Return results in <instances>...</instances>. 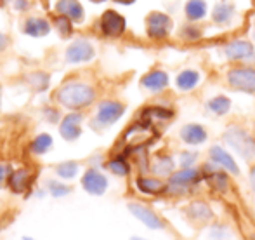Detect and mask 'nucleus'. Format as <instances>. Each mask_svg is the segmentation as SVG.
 Here are the masks:
<instances>
[{
  "label": "nucleus",
  "mask_w": 255,
  "mask_h": 240,
  "mask_svg": "<svg viewBox=\"0 0 255 240\" xmlns=\"http://www.w3.org/2000/svg\"><path fill=\"white\" fill-rule=\"evenodd\" d=\"M96 98V92L92 87L80 82H71L57 91V101L66 108H84L89 106Z\"/></svg>",
  "instance_id": "f257e3e1"
},
{
  "label": "nucleus",
  "mask_w": 255,
  "mask_h": 240,
  "mask_svg": "<svg viewBox=\"0 0 255 240\" xmlns=\"http://www.w3.org/2000/svg\"><path fill=\"white\" fill-rule=\"evenodd\" d=\"M224 141L228 143L236 153H240L245 160H250L255 157V143L249 136V132H245L243 129L236 127V125H231V127L224 132Z\"/></svg>",
  "instance_id": "f03ea898"
},
{
  "label": "nucleus",
  "mask_w": 255,
  "mask_h": 240,
  "mask_svg": "<svg viewBox=\"0 0 255 240\" xmlns=\"http://www.w3.org/2000/svg\"><path fill=\"white\" fill-rule=\"evenodd\" d=\"M228 82L233 89L242 92H255V70L254 68H233L228 73Z\"/></svg>",
  "instance_id": "7ed1b4c3"
},
{
  "label": "nucleus",
  "mask_w": 255,
  "mask_h": 240,
  "mask_svg": "<svg viewBox=\"0 0 255 240\" xmlns=\"http://www.w3.org/2000/svg\"><path fill=\"white\" fill-rule=\"evenodd\" d=\"M146 26H148V35L151 38H165L172 30V19L163 12H151L146 17Z\"/></svg>",
  "instance_id": "20e7f679"
},
{
  "label": "nucleus",
  "mask_w": 255,
  "mask_h": 240,
  "mask_svg": "<svg viewBox=\"0 0 255 240\" xmlns=\"http://www.w3.org/2000/svg\"><path fill=\"white\" fill-rule=\"evenodd\" d=\"M154 138V132L151 131L148 124H135L125 132L124 141L127 143L132 148H139V146H144L146 143H149Z\"/></svg>",
  "instance_id": "39448f33"
},
{
  "label": "nucleus",
  "mask_w": 255,
  "mask_h": 240,
  "mask_svg": "<svg viewBox=\"0 0 255 240\" xmlns=\"http://www.w3.org/2000/svg\"><path fill=\"white\" fill-rule=\"evenodd\" d=\"M101 30L108 37H120L125 31V19L117 10H106L101 17Z\"/></svg>",
  "instance_id": "423d86ee"
},
{
  "label": "nucleus",
  "mask_w": 255,
  "mask_h": 240,
  "mask_svg": "<svg viewBox=\"0 0 255 240\" xmlns=\"http://www.w3.org/2000/svg\"><path fill=\"white\" fill-rule=\"evenodd\" d=\"M128 211L135 216V220H139L142 225H146L151 230H161L163 228V221L153 213L149 207L142 206V204H128Z\"/></svg>",
  "instance_id": "0eeeda50"
},
{
  "label": "nucleus",
  "mask_w": 255,
  "mask_h": 240,
  "mask_svg": "<svg viewBox=\"0 0 255 240\" xmlns=\"http://www.w3.org/2000/svg\"><path fill=\"white\" fill-rule=\"evenodd\" d=\"M224 54L231 61H245L255 58L254 45L247 40H235L231 44H228L224 47Z\"/></svg>",
  "instance_id": "6e6552de"
},
{
  "label": "nucleus",
  "mask_w": 255,
  "mask_h": 240,
  "mask_svg": "<svg viewBox=\"0 0 255 240\" xmlns=\"http://www.w3.org/2000/svg\"><path fill=\"white\" fill-rule=\"evenodd\" d=\"M94 58V47L87 40H77L66 49V61L70 63H85Z\"/></svg>",
  "instance_id": "1a4fd4ad"
},
{
  "label": "nucleus",
  "mask_w": 255,
  "mask_h": 240,
  "mask_svg": "<svg viewBox=\"0 0 255 240\" xmlns=\"http://www.w3.org/2000/svg\"><path fill=\"white\" fill-rule=\"evenodd\" d=\"M125 112V106L117 101H104L98 108V122L103 125L115 124Z\"/></svg>",
  "instance_id": "9d476101"
},
{
  "label": "nucleus",
  "mask_w": 255,
  "mask_h": 240,
  "mask_svg": "<svg viewBox=\"0 0 255 240\" xmlns=\"http://www.w3.org/2000/svg\"><path fill=\"white\" fill-rule=\"evenodd\" d=\"M82 186L85 188V192H89L91 195H103L108 188V180L103 176L99 171L89 169L82 178Z\"/></svg>",
  "instance_id": "9b49d317"
},
{
  "label": "nucleus",
  "mask_w": 255,
  "mask_h": 240,
  "mask_svg": "<svg viewBox=\"0 0 255 240\" xmlns=\"http://www.w3.org/2000/svg\"><path fill=\"white\" fill-rule=\"evenodd\" d=\"M80 122H82V115L80 113H71V115H66L64 120L61 122L59 132L64 139L68 141H73L80 136Z\"/></svg>",
  "instance_id": "f8f14e48"
},
{
  "label": "nucleus",
  "mask_w": 255,
  "mask_h": 240,
  "mask_svg": "<svg viewBox=\"0 0 255 240\" xmlns=\"http://www.w3.org/2000/svg\"><path fill=\"white\" fill-rule=\"evenodd\" d=\"M233 17H235V5L231 2H228V0L219 2L212 10V21L215 24H219V26L229 24L233 21Z\"/></svg>",
  "instance_id": "ddd939ff"
},
{
  "label": "nucleus",
  "mask_w": 255,
  "mask_h": 240,
  "mask_svg": "<svg viewBox=\"0 0 255 240\" xmlns=\"http://www.w3.org/2000/svg\"><path fill=\"white\" fill-rule=\"evenodd\" d=\"M210 159L214 160L215 164H219L222 169L228 171V173L240 174V169H238V166H236L235 160H233V157L229 155L224 148H221V146H212L210 148Z\"/></svg>",
  "instance_id": "4468645a"
},
{
  "label": "nucleus",
  "mask_w": 255,
  "mask_h": 240,
  "mask_svg": "<svg viewBox=\"0 0 255 240\" xmlns=\"http://www.w3.org/2000/svg\"><path fill=\"white\" fill-rule=\"evenodd\" d=\"M56 10L63 16H68L75 23L84 21V9H82L80 2L77 0H59L56 3Z\"/></svg>",
  "instance_id": "2eb2a0df"
},
{
  "label": "nucleus",
  "mask_w": 255,
  "mask_h": 240,
  "mask_svg": "<svg viewBox=\"0 0 255 240\" xmlns=\"http://www.w3.org/2000/svg\"><path fill=\"white\" fill-rule=\"evenodd\" d=\"M141 85L153 92H160L163 91L165 87L168 85V75L161 70H154V71H149L148 75H144L141 80Z\"/></svg>",
  "instance_id": "dca6fc26"
},
{
  "label": "nucleus",
  "mask_w": 255,
  "mask_h": 240,
  "mask_svg": "<svg viewBox=\"0 0 255 240\" xmlns=\"http://www.w3.org/2000/svg\"><path fill=\"white\" fill-rule=\"evenodd\" d=\"M181 139L188 145H202L207 141V131L198 124H188L181 129Z\"/></svg>",
  "instance_id": "f3484780"
},
{
  "label": "nucleus",
  "mask_w": 255,
  "mask_h": 240,
  "mask_svg": "<svg viewBox=\"0 0 255 240\" xmlns=\"http://www.w3.org/2000/svg\"><path fill=\"white\" fill-rule=\"evenodd\" d=\"M51 26L45 19L42 17H30V19L24 23L23 26V31L26 35H31V37H44V35L49 33Z\"/></svg>",
  "instance_id": "a211bd4d"
},
{
  "label": "nucleus",
  "mask_w": 255,
  "mask_h": 240,
  "mask_svg": "<svg viewBox=\"0 0 255 240\" xmlns=\"http://www.w3.org/2000/svg\"><path fill=\"white\" fill-rule=\"evenodd\" d=\"M31 181V174L28 173L26 169H19V171H14L12 174L9 176V186L12 192L21 193L30 186Z\"/></svg>",
  "instance_id": "6ab92c4d"
},
{
  "label": "nucleus",
  "mask_w": 255,
  "mask_h": 240,
  "mask_svg": "<svg viewBox=\"0 0 255 240\" xmlns=\"http://www.w3.org/2000/svg\"><path fill=\"white\" fill-rule=\"evenodd\" d=\"M198 80H200L198 71L184 70V71H181V73L177 75V80H175V84H177V87L181 89V91H191V89L196 87Z\"/></svg>",
  "instance_id": "aec40b11"
},
{
  "label": "nucleus",
  "mask_w": 255,
  "mask_h": 240,
  "mask_svg": "<svg viewBox=\"0 0 255 240\" xmlns=\"http://www.w3.org/2000/svg\"><path fill=\"white\" fill-rule=\"evenodd\" d=\"M184 12L189 21L203 19L207 14V3H205V0H189L184 7Z\"/></svg>",
  "instance_id": "412c9836"
},
{
  "label": "nucleus",
  "mask_w": 255,
  "mask_h": 240,
  "mask_svg": "<svg viewBox=\"0 0 255 240\" xmlns=\"http://www.w3.org/2000/svg\"><path fill=\"white\" fill-rule=\"evenodd\" d=\"M198 178V171L191 169V167H182L179 173H174L170 176V186H186L193 183Z\"/></svg>",
  "instance_id": "4be33fe9"
},
{
  "label": "nucleus",
  "mask_w": 255,
  "mask_h": 240,
  "mask_svg": "<svg viewBox=\"0 0 255 240\" xmlns=\"http://www.w3.org/2000/svg\"><path fill=\"white\" fill-rule=\"evenodd\" d=\"M137 188L141 190L142 193L154 195V193L163 192L165 185L160 180H154V178H139V180H137Z\"/></svg>",
  "instance_id": "5701e85b"
},
{
  "label": "nucleus",
  "mask_w": 255,
  "mask_h": 240,
  "mask_svg": "<svg viewBox=\"0 0 255 240\" xmlns=\"http://www.w3.org/2000/svg\"><path fill=\"white\" fill-rule=\"evenodd\" d=\"M231 108V99L226 96H217V98L208 101V110L214 112L215 115H226Z\"/></svg>",
  "instance_id": "b1692460"
},
{
  "label": "nucleus",
  "mask_w": 255,
  "mask_h": 240,
  "mask_svg": "<svg viewBox=\"0 0 255 240\" xmlns=\"http://www.w3.org/2000/svg\"><path fill=\"white\" fill-rule=\"evenodd\" d=\"M188 214L195 218V220H200V221H207L212 218L210 207L203 202H193L191 206L188 207Z\"/></svg>",
  "instance_id": "393cba45"
},
{
  "label": "nucleus",
  "mask_w": 255,
  "mask_h": 240,
  "mask_svg": "<svg viewBox=\"0 0 255 240\" xmlns=\"http://www.w3.org/2000/svg\"><path fill=\"white\" fill-rule=\"evenodd\" d=\"M52 146V138L49 134H40L35 138V141L31 143V150H33L35 153H38V155H42V153H45L49 148Z\"/></svg>",
  "instance_id": "a878e982"
},
{
  "label": "nucleus",
  "mask_w": 255,
  "mask_h": 240,
  "mask_svg": "<svg viewBox=\"0 0 255 240\" xmlns=\"http://www.w3.org/2000/svg\"><path fill=\"white\" fill-rule=\"evenodd\" d=\"M153 171L160 176H167L174 171V162H172L170 157H160V159L154 162L153 166Z\"/></svg>",
  "instance_id": "bb28decb"
},
{
  "label": "nucleus",
  "mask_w": 255,
  "mask_h": 240,
  "mask_svg": "<svg viewBox=\"0 0 255 240\" xmlns=\"http://www.w3.org/2000/svg\"><path fill=\"white\" fill-rule=\"evenodd\" d=\"M28 82H30V85L35 91H45L49 85V77L45 73H42V71H37V73L28 75Z\"/></svg>",
  "instance_id": "cd10ccee"
},
{
  "label": "nucleus",
  "mask_w": 255,
  "mask_h": 240,
  "mask_svg": "<svg viewBox=\"0 0 255 240\" xmlns=\"http://www.w3.org/2000/svg\"><path fill=\"white\" fill-rule=\"evenodd\" d=\"M146 120H168L172 119V112L170 110H163V108H148L142 113Z\"/></svg>",
  "instance_id": "c85d7f7f"
},
{
  "label": "nucleus",
  "mask_w": 255,
  "mask_h": 240,
  "mask_svg": "<svg viewBox=\"0 0 255 240\" xmlns=\"http://www.w3.org/2000/svg\"><path fill=\"white\" fill-rule=\"evenodd\" d=\"M108 169L117 176H127L128 174V166L124 159H113L108 162Z\"/></svg>",
  "instance_id": "c756f323"
},
{
  "label": "nucleus",
  "mask_w": 255,
  "mask_h": 240,
  "mask_svg": "<svg viewBox=\"0 0 255 240\" xmlns=\"http://www.w3.org/2000/svg\"><path fill=\"white\" fill-rule=\"evenodd\" d=\"M56 171L61 178H64V180H71V178H75V174H77L78 166L75 162H64V164H59Z\"/></svg>",
  "instance_id": "7c9ffc66"
},
{
  "label": "nucleus",
  "mask_w": 255,
  "mask_h": 240,
  "mask_svg": "<svg viewBox=\"0 0 255 240\" xmlns=\"http://www.w3.org/2000/svg\"><path fill=\"white\" fill-rule=\"evenodd\" d=\"M56 28L59 30V33L63 35V37H70L71 35V19L68 16H59L56 17Z\"/></svg>",
  "instance_id": "2f4dec72"
},
{
  "label": "nucleus",
  "mask_w": 255,
  "mask_h": 240,
  "mask_svg": "<svg viewBox=\"0 0 255 240\" xmlns=\"http://www.w3.org/2000/svg\"><path fill=\"white\" fill-rule=\"evenodd\" d=\"M181 37L186 38V40H196V38L202 37V31L196 26H184L181 31Z\"/></svg>",
  "instance_id": "473e14b6"
},
{
  "label": "nucleus",
  "mask_w": 255,
  "mask_h": 240,
  "mask_svg": "<svg viewBox=\"0 0 255 240\" xmlns=\"http://www.w3.org/2000/svg\"><path fill=\"white\" fill-rule=\"evenodd\" d=\"M51 193H52V197H63V195H66V193H70V188L68 186H64V185H59V183H51Z\"/></svg>",
  "instance_id": "72a5a7b5"
},
{
  "label": "nucleus",
  "mask_w": 255,
  "mask_h": 240,
  "mask_svg": "<svg viewBox=\"0 0 255 240\" xmlns=\"http://www.w3.org/2000/svg\"><path fill=\"white\" fill-rule=\"evenodd\" d=\"M196 160V153H182V157H181V164H182V167H189L193 162Z\"/></svg>",
  "instance_id": "f704fd0d"
},
{
  "label": "nucleus",
  "mask_w": 255,
  "mask_h": 240,
  "mask_svg": "<svg viewBox=\"0 0 255 240\" xmlns=\"http://www.w3.org/2000/svg\"><path fill=\"white\" fill-rule=\"evenodd\" d=\"M7 44H9V42H7V37L3 33H0V51H3V49L7 47Z\"/></svg>",
  "instance_id": "c9c22d12"
},
{
  "label": "nucleus",
  "mask_w": 255,
  "mask_h": 240,
  "mask_svg": "<svg viewBox=\"0 0 255 240\" xmlns=\"http://www.w3.org/2000/svg\"><path fill=\"white\" fill-rule=\"evenodd\" d=\"M5 176H7V169L3 166H0V186H2L3 181H5Z\"/></svg>",
  "instance_id": "e433bc0d"
},
{
  "label": "nucleus",
  "mask_w": 255,
  "mask_h": 240,
  "mask_svg": "<svg viewBox=\"0 0 255 240\" xmlns=\"http://www.w3.org/2000/svg\"><path fill=\"white\" fill-rule=\"evenodd\" d=\"M16 7H17V9H26V7H28V0H17Z\"/></svg>",
  "instance_id": "4c0bfd02"
},
{
  "label": "nucleus",
  "mask_w": 255,
  "mask_h": 240,
  "mask_svg": "<svg viewBox=\"0 0 255 240\" xmlns=\"http://www.w3.org/2000/svg\"><path fill=\"white\" fill-rule=\"evenodd\" d=\"M250 183H252V188L255 192V167H252V171H250Z\"/></svg>",
  "instance_id": "58836bf2"
},
{
  "label": "nucleus",
  "mask_w": 255,
  "mask_h": 240,
  "mask_svg": "<svg viewBox=\"0 0 255 240\" xmlns=\"http://www.w3.org/2000/svg\"><path fill=\"white\" fill-rule=\"evenodd\" d=\"M118 3H124V5H128V3H134V0H117Z\"/></svg>",
  "instance_id": "ea45409f"
},
{
  "label": "nucleus",
  "mask_w": 255,
  "mask_h": 240,
  "mask_svg": "<svg viewBox=\"0 0 255 240\" xmlns=\"http://www.w3.org/2000/svg\"><path fill=\"white\" fill-rule=\"evenodd\" d=\"M130 240H146V239H141V237H132Z\"/></svg>",
  "instance_id": "a19ab883"
},
{
  "label": "nucleus",
  "mask_w": 255,
  "mask_h": 240,
  "mask_svg": "<svg viewBox=\"0 0 255 240\" xmlns=\"http://www.w3.org/2000/svg\"><path fill=\"white\" fill-rule=\"evenodd\" d=\"M92 2H96V3H101V2H104V0H92Z\"/></svg>",
  "instance_id": "79ce46f5"
},
{
  "label": "nucleus",
  "mask_w": 255,
  "mask_h": 240,
  "mask_svg": "<svg viewBox=\"0 0 255 240\" xmlns=\"http://www.w3.org/2000/svg\"><path fill=\"white\" fill-rule=\"evenodd\" d=\"M23 240H33V239H30V237H24Z\"/></svg>",
  "instance_id": "37998d69"
},
{
  "label": "nucleus",
  "mask_w": 255,
  "mask_h": 240,
  "mask_svg": "<svg viewBox=\"0 0 255 240\" xmlns=\"http://www.w3.org/2000/svg\"><path fill=\"white\" fill-rule=\"evenodd\" d=\"M250 240H255V235H252V237H250Z\"/></svg>",
  "instance_id": "c03bdc74"
}]
</instances>
